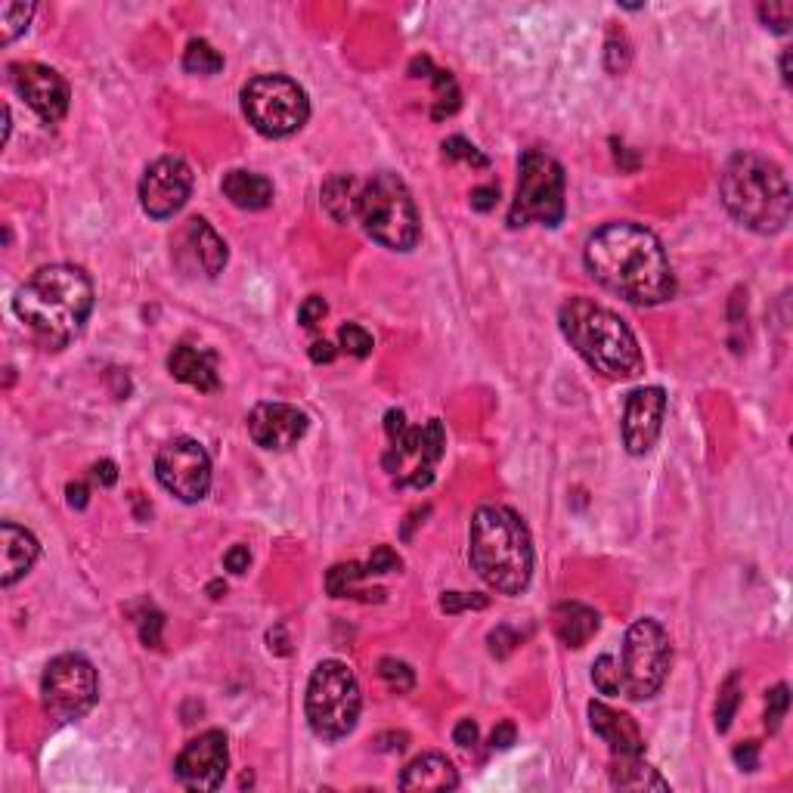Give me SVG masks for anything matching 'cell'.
Returning <instances> with one entry per match:
<instances>
[{
  "mask_svg": "<svg viewBox=\"0 0 793 793\" xmlns=\"http://www.w3.org/2000/svg\"><path fill=\"white\" fill-rule=\"evenodd\" d=\"M93 481L103 484V487H112V484L118 481V468H115V462H112V459H103V462L93 465Z\"/></svg>",
  "mask_w": 793,
  "mask_h": 793,
  "instance_id": "obj_51",
  "label": "cell"
},
{
  "mask_svg": "<svg viewBox=\"0 0 793 793\" xmlns=\"http://www.w3.org/2000/svg\"><path fill=\"white\" fill-rule=\"evenodd\" d=\"M168 369L177 382L196 388V391H205V394H214L220 388V378H217V369H214V357L208 351H199L193 344H177L171 357H168Z\"/></svg>",
  "mask_w": 793,
  "mask_h": 793,
  "instance_id": "obj_20",
  "label": "cell"
},
{
  "mask_svg": "<svg viewBox=\"0 0 793 793\" xmlns=\"http://www.w3.org/2000/svg\"><path fill=\"white\" fill-rule=\"evenodd\" d=\"M220 189H224V196L242 211H264L273 202V183L264 174H255V171L236 168V171L224 174Z\"/></svg>",
  "mask_w": 793,
  "mask_h": 793,
  "instance_id": "obj_23",
  "label": "cell"
},
{
  "mask_svg": "<svg viewBox=\"0 0 793 793\" xmlns=\"http://www.w3.org/2000/svg\"><path fill=\"white\" fill-rule=\"evenodd\" d=\"M440 608L447 614H459V611H468V608H487V595H478V592H443L440 598Z\"/></svg>",
  "mask_w": 793,
  "mask_h": 793,
  "instance_id": "obj_38",
  "label": "cell"
},
{
  "mask_svg": "<svg viewBox=\"0 0 793 793\" xmlns=\"http://www.w3.org/2000/svg\"><path fill=\"white\" fill-rule=\"evenodd\" d=\"M428 78H431V81H434V87H437V106H434V118L440 121V118L453 115V112L459 109V100H462V93H459V87H456L453 75H450V72H440V69H434Z\"/></svg>",
  "mask_w": 793,
  "mask_h": 793,
  "instance_id": "obj_31",
  "label": "cell"
},
{
  "mask_svg": "<svg viewBox=\"0 0 793 793\" xmlns=\"http://www.w3.org/2000/svg\"><path fill=\"white\" fill-rule=\"evenodd\" d=\"M626 66H629V41L623 38V31H620V35H617V31H611V38H608V69L614 75H620Z\"/></svg>",
  "mask_w": 793,
  "mask_h": 793,
  "instance_id": "obj_41",
  "label": "cell"
},
{
  "mask_svg": "<svg viewBox=\"0 0 793 793\" xmlns=\"http://www.w3.org/2000/svg\"><path fill=\"white\" fill-rule=\"evenodd\" d=\"M385 431H388L391 443H397V440L409 431V425H406V412H403V409H391V412H388V416H385Z\"/></svg>",
  "mask_w": 793,
  "mask_h": 793,
  "instance_id": "obj_48",
  "label": "cell"
},
{
  "mask_svg": "<svg viewBox=\"0 0 793 793\" xmlns=\"http://www.w3.org/2000/svg\"><path fill=\"white\" fill-rule=\"evenodd\" d=\"M66 496H69V505L72 509H84V505L90 502V490L84 484H69L66 487Z\"/></svg>",
  "mask_w": 793,
  "mask_h": 793,
  "instance_id": "obj_53",
  "label": "cell"
},
{
  "mask_svg": "<svg viewBox=\"0 0 793 793\" xmlns=\"http://www.w3.org/2000/svg\"><path fill=\"white\" fill-rule=\"evenodd\" d=\"M490 744H493V750H509L515 744V725L512 722L496 725L493 735H490Z\"/></svg>",
  "mask_w": 793,
  "mask_h": 793,
  "instance_id": "obj_49",
  "label": "cell"
},
{
  "mask_svg": "<svg viewBox=\"0 0 793 793\" xmlns=\"http://www.w3.org/2000/svg\"><path fill=\"white\" fill-rule=\"evenodd\" d=\"M357 217L366 236L391 251H409L419 245L422 217L416 199H412L409 186L391 171H378L363 183Z\"/></svg>",
  "mask_w": 793,
  "mask_h": 793,
  "instance_id": "obj_6",
  "label": "cell"
},
{
  "mask_svg": "<svg viewBox=\"0 0 793 793\" xmlns=\"http://www.w3.org/2000/svg\"><path fill=\"white\" fill-rule=\"evenodd\" d=\"M38 555H41V546H38L35 533L13 521L0 524V583L7 589L35 567Z\"/></svg>",
  "mask_w": 793,
  "mask_h": 793,
  "instance_id": "obj_19",
  "label": "cell"
},
{
  "mask_svg": "<svg viewBox=\"0 0 793 793\" xmlns=\"http://www.w3.org/2000/svg\"><path fill=\"white\" fill-rule=\"evenodd\" d=\"M310 360L313 363H332L335 360V347L329 341H313L310 347Z\"/></svg>",
  "mask_w": 793,
  "mask_h": 793,
  "instance_id": "obj_52",
  "label": "cell"
},
{
  "mask_svg": "<svg viewBox=\"0 0 793 793\" xmlns=\"http://www.w3.org/2000/svg\"><path fill=\"white\" fill-rule=\"evenodd\" d=\"M787 707H790V694H787V685H775L769 694H766V728L775 735L784 716H787Z\"/></svg>",
  "mask_w": 793,
  "mask_h": 793,
  "instance_id": "obj_37",
  "label": "cell"
},
{
  "mask_svg": "<svg viewBox=\"0 0 793 793\" xmlns=\"http://www.w3.org/2000/svg\"><path fill=\"white\" fill-rule=\"evenodd\" d=\"M193 196V171L180 155H165L152 162L140 180V205L149 217L168 220Z\"/></svg>",
  "mask_w": 793,
  "mask_h": 793,
  "instance_id": "obj_13",
  "label": "cell"
},
{
  "mask_svg": "<svg viewBox=\"0 0 793 793\" xmlns=\"http://www.w3.org/2000/svg\"><path fill=\"white\" fill-rule=\"evenodd\" d=\"M360 193H363V183L354 174H332L320 189L323 208L329 211L335 224H351V220L357 217Z\"/></svg>",
  "mask_w": 793,
  "mask_h": 793,
  "instance_id": "obj_24",
  "label": "cell"
},
{
  "mask_svg": "<svg viewBox=\"0 0 793 793\" xmlns=\"http://www.w3.org/2000/svg\"><path fill=\"white\" fill-rule=\"evenodd\" d=\"M453 741H456L462 750L474 747V744H478V725H474L471 719H462V722L453 728Z\"/></svg>",
  "mask_w": 793,
  "mask_h": 793,
  "instance_id": "obj_47",
  "label": "cell"
},
{
  "mask_svg": "<svg viewBox=\"0 0 793 793\" xmlns=\"http://www.w3.org/2000/svg\"><path fill=\"white\" fill-rule=\"evenodd\" d=\"M100 697V676L84 654H59L47 663L41 679L44 710L56 719H84Z\"/></svg>",
  "mask_w": 793,
  "mask_h": 793,
  "instance_id": "obj_11",
  "label": "cell"
},
{
  "mask_svg": "<svg viewBox=\"0 0 793 793\" xmlns=\"http://www.w3.org/2000/svg\"><path fill=\"white\" fill-rule=\"evenodd\" d=\"M558 323L564 338L598 375L626 382V378H639L645 372L639 338L614 310L589 298H570L558 313Z\"/></svg>",
  "mask_w": 793,
  "mask_h": 793,
  "instance_id": "obj_5",
  "label": "cell"
},
{
  "mask_svg": "<svg viewBox=\"0 0 793 793\" xmlns=\"http://www.w3.org/2000/svg\"><path fill=\"white\" fill-rule=\"evenodd\" d=\"M499 199V186H478L471 193V208L474 211H490Z\"/></svg>",
  "mask_w": 793,
  "mask_h": 793,
  "instance_id": "obj_46",
  "label": "cell"
},
{
  "mask_svg": "<svg viewBox=\"0 0 793 793\" xmlns=\"http://www.w3.org/2000/svg\"><path fill=\"white\" fill-rule=\"evenodd\" d=\"M10 81L19 97L38 112L47 124H56L69 112V84L56 69L41 66V62H16L10 66Z\"/></svg>",
  "mask_w": 793,
  "mask_h": 793,
  "instance_id": "obj_15",
  "label": "cell"
},
{
  "mask_svg": "<svg viewBox=\"0 0 793 793\" xmlns=\"http://www.w3.org/2000/svg\"><path fill=\"white\" fill-rule=\"evenodd\" d=\"M583 261L592 279L611 295L654 307L676 295V273L660 239L632 220H614L586 239Z\"/></svg>",
  "mask_w": 793,
  "mask_h": 793,
  "instance_id": "obj_1",
  "label": "cell"
},
{
  "mask_svg": "<svg viewBox=\"0 0 793 793\" xmlns=\"http://www.w3.org/2000/svg\"><path fill=\"white\" fill-rule=\"evenodd\" d=\"M307 412L292 403H258L248 412V434L264 450H289L307 434Z\"/></svg>",
  "mask_w": 793,
  "mask_h": 793,
  "instance_id": "obj_17",
  "label": "cell"
},
{
  "mask_svg": "<svg viewBox=\"0 0 793 793\" xmlns=\"http://www.w3.org/2000/svg\"><path fill=\"white\" fill-rule=\"evenodd\" d=\"M248 564H251V552H248V546H233V549L224 555V567L230 570V574H245Z\"/></svg>",
  "mask_w": 793,
  "mask_h": 793,
  "instance_id": "obj_45",
  "label": "cell"
},
{
  "mask_svg": "<svg viewBox=\"0 0 793 793\" xmlns=\"http://www.w3.org/2000/svg\"><path fill=\"white\" fill-rule=\"evenodd\" d=\"M663 416H666V391L651 385V388H639L626 397V409H623V447L629 450V456H645L651 453V447L660 437L663 428Z\"/></svg>",
  "mask_w": 793,
  "mask_h": 793,
  "instance_id": "obj_16",
  "label": "cell"
},
{
  "mask_svg": "<svg viewBox=\"0 0 793 793\" xmlns=\"http://www.w3.org/2000/svg\"><path fill=\"white\" fill-rule=\"evenodd\" d=\"M456 787H459V772L440 753L416 756L400 775V790H456Z\"/></svg>",
  "mask_w": 793,
  "mask_h": 793,
  "instance_id": "obj_21",
  "label": "cell"
},
{
  "mask_svg": "<svg viewBox=\"0 0 793 793\" xmlns=\"http://www.w3.org/2000/svg\"><path fill=\"white\" fill-rule=\"evenodd\" d=\"M611 784L620 790H666V784L657 769L642 763V756H614Z\"/></svg>",
  "mask_w": 793,
  "mask_h": 793,
  "instance_id": "obj_26",
  "label": "cell"
},
{
  "mask_svg": "<svg viewBox=\"0 0 793 793\" xmlns=\"http://www.w3.org/2000/svg\"><path fill=\"white\" fill-rule=\"evenodd\" d=\"M589 725L601 741H608L614 756H642L645 753V738H642L639 725L632 716L617 713L601 701H592L589 704Z\"/></svg>",
  "mask_w": 793,
  "mask_h": 793,
  "instance_id": "obj_18",
  "label": "cell"
},
{
  "mask_svg": "<svg viewBox=\"0 0 793 793\" xmlns=\"http://www.w3.org/2000/svg\"><path fill=\"white\" fill-rule=\"evenodd\" d=\"M564 186H567L564 168L555 155L543 149H524L518 162V189L509 211V227L512 230L527 224L558 227L567 211Z\"/></svg>",
  "mask_w": 793,
  "mask_h": 793,
  "instance_id": "obj_8",
  "label": "cell"
},
{
  "mask_svg": "<svg viewBox=\"0 0 793 793\" xmlns=\"http://www.w3.org/2000/svg\"><path fill=\"white\" fill-rule=\"evenodd\" d=\"M304 710L310 732L320 741H341L351 735L363 710V691L351 666L341 660L316 663L307 682Z\"/></svg>",
  "mask_w": 793,
  "mask_h": 793,
  "instance_id": "obj_7",
  "label": "cell"
},
{
  "mask_svg": "<svg viewBox=\"0 0 793 793\" xmlns=\"http://www.w3.org/2000/svg\"><path fill=\"white\" fill-rule=\"evenodd\" d=\"M598 626H601L598 611H592L589 605H580V601H561V605L552 611V629L567 648L589 645V639L598 632Z\"/></svg>",
  "mask_w": 793,
  "mask_h": 793,
  "instance_id": "obj_22",
  "label": "cell"
},
{
  "mask_svg": "<svg viewBox=\"0 0 793 793\" xmlns=\"http://www.w3.org/2000/svg\"><path fill=\"white\" fill-rule=\"evenodd\" d=\"M230 769V747H227V735L211 728V732H202L199 738L189 741L177 763H174V775L186 790H217L227 778Z\"/></svg>",
  "mask_w": 793,
  "mask_h": 793,
  "instance_id": "obj_14",
  "label": "cell"
},
{
  "mask_svg": "<svg viewBox=\"0 0 793 793\" xmlns=\"http://www.w3.org/2000/svg\"><path fill=\"white\" fill-rule=\"evenodd\" d=\"M162 626H165L162 614L143 617V623H140V639H143L146 648H158V645H162Z\"/></svg>",
  "mask_w": 793,
  "mask_h": 793,
  "instance_id": "obj_43",
  "label": "cell"
},
{
  "mask_svg": "<svg viewBox=\"0 0 793 793\" xmlns=\"http://www.w3.org/2000/svg\"><path fill=\"white\" fill-rule=\"evenodd\" d=\"M515 648V642H512V632L505 629V626H499L496 632H490V651L496 654V657H505Z\"/></svg>",
  "mask_w": 793,
  "mask_h": 793,
  "instance_id": "obj_50",
  "label": "cell"
},
{
  "mask_svg": "<svg viewBox=\"0 0 793 793\" xmlns=\"http://www.w3.org/2000/svg\"><path fill=\"white\" fill-rule=\"evenodd\" d=\"M378 676L385 679V685L394 694H406V691H412V685H416V673H412V666L397 660V657H385L382 663H378Z\"/></svg>",
  "mask_w": 793,
  "mask_h": 793,
  "instance_id": "obj_32",
  "label": "cell"
},
{
  "mask_svg": "<svg viewBox=\"0 0 793 793\" xmlns=\"http://www.w3.org/2000/svg\"><path fill=\"white\" fill-rule=\"evenodd\" d=\"M741 697H744V688H741V673H732L722 688H719V697H716V728L719 732H728L732 728V719L741 707Z\"/></svg>",
  "mask_w": 793,
  "mask_h": 793,
  "instance_id": "obj_30",
  "label": "cell"
},
{
  "mask_svg": "<svg viewBox=\"0 0 793 793\" xmlns=\"http://www.w3.org/2000/svg\"><path fill=\"white\" fill-rule=\"evenodd\" d=\"M468 558L490 589L521 595L533 577V539L521 515L505 505H481L468 530Z\"/></svg>",
  "mask_w": 793,
  "mask_h": 793,
  "instance_id": "obj_3",
  "label": "cell"
},
{
  "mask_svg": "<svg viewBox=\"0 0 793 793\" xmlns=\"http://www.w3.org/2000/svg\"><path fill=\"white\" fill-rule=\"evenodd\" d=\"M13 310L41 344H72L93 310V282L75 264H50L31 273L13 298Z\"/></svg>",
  "mask_w": 793,
  "mask_h": 793,
  "instance_id": "obj_2",
  "label": "cell"
},
{
  "mask_svg": "<svg viewBox=\"0 0 793 793\" xmlns=\"http://www.w3.org/2000/svg\"><path fill=\"white\" fill-rule=\"evenodd\" d=\"M781 78H784V84H790V50L781 53Z\"/></svg>",
  "mask_w": 793,
  "mask_h": 793,
  "instance_id": "obj_54",
  "label": "cell"
},
{
  "mask_svg": "<svg viewBox=\"0 0 793 793\" xmlns=\"http://www.w3.org/2000/svg\"><path fill=\"white\" fill-rule=\"evenodd\" d=\"M735 763H738V769H744V772H753L756 766H759V744L756 741H744V744H738L735 747Z\"/></svg>",
  "mask_w": 793,
  "mask_h": 793,
  "instance_id": "obj_44",
  "label": "cell"
},
{
  "mask_svg": "<svg viewBox=\"0 0 793 793\" xmlns=\"http://www.w3.org/2000/svg\"><path fill=\"white\" fill-rule=\"evenodd\" d=\"M183 69L193 75H217L224 69V56H220V50H214V44H208L205 38H196L186 44Z\"/></svg>",
  "mask_w": 793,
  "mask_h": 793,
  "instance_id": "obj_28",
  "label": "cell"
},
{
  "mask_svg": "<svg viewBox=\"0 0 793 793\" xmlns=\"http://www.w3.org/2000/svg\"><path fill=\"white\" fill-rule=\"evenodd\" d=\"M759 19L778 35H787L793 22V4H759Z\"/></svg>",
  "mask_w": 793,
  "mask_h": 793,
  "instance_id": "obj_39",
  "label": "cell"
},
{
  "mask_svg": "<svg viewBox=\"0 0 793 793\" xmlns=\"http://www.w3.org/2000/svg\"><path fill=\"white\" fill-rule=\"evenodd\" d=\"M592 682L601 694L620 697V670H617V657L614 654H601L592 663Z\"/></svg>",
  "mask_w": 793,
  "mask_h": 793,
  "instance_id": "obj_33",
  "label": "cell"
},
{
  "mask_svg": "<svg viewBox=\"0 0 793 793\" xmlns=\"http://www.w3.org/2000/svg\"><path fill=\"white\" fill-rule=\"evenodd\" d=\"M403 567V561H400V555L391 549V546H378V549H372V555H369V561H366V570L369 574H394V570H400Z\"/></svg>",
  "mask_w": 793,
  "mask_h": 793,
  "instance_id": "obj_40",
  "label": "cell"
},
{
  "mask_svg": "<svg viewBox=\"0 0 793 793\" xmlns=\"http://www.w3.org/2000/svg\"><path fill=\"white\" fill-rule=\"evenodd\" d=\"M242 112L258 134L282 140L307 124L310 100L289 75H258L242 87Z\"/></svg>",
  "mask_w": 793,
  "mask_h": 793,
  "instance_id": "obj_10",
  "label": "cell"
},
{
  "mask_svg": "<svg viewBox=\"0 0 793 793\" xmlns=\"http://www.w3.org/2000/svg\"><path fill=\"white\" fill-rule=\"evenodd\" d=\"M673 666V645L666 629L654 617H642L626 629L620 670V694L629 701H651L663 688Z\"/></svg>",
  "mask_w": 793,
  "mask_h": 793,
  "instance_id": "obj_9",
  "label": "cell"
},
{
  "mask_svg": "<svg viewBox=\"0 0 793 793\" xmlns=\"http://www.w3.org/2000/svg\"><path fill=\"white\" fill-rule=\"evenodd\" d=\"M329 313V304L323 301V298H316V295H310L304 304H301V310H298V320H301V326L304 329H316L323 323V316Z\"/></svg>",
  "mask_w": 793,
  "mask_h": 793,
  "instance_id": "obj_42",
  "label": "cell"
},
{
  "mask_svg": "<svg viewBox=\"0 0 793 793\" xmlns=\"http://www.w3.org/2000/svg\"><path fill=\"white\" fill-rule=\"evenodd\" d=\"M443 447H447V431H443L440 419H431L428 425H422V465H434L440 456H443Z\"/></svg>",
  "mask_w": 793,
  "mask_h": 793,
  "instance_id": "obj_35",
  "label": "cell"
},
{
  "mask_svg": "<svg viewBox=\"0 0 793 793\" xmlns=\"http://www.w3.org/2000/svg\"><path fill=\"white\" fill-rule=\"evenodd\" d=\"M363 577H369V570H366V564H357V561H351V564H335L329 574H326V589H329V595L332 598H366V601H382V589L378 592H360L357 589V583L363 580Z\"/></svg>",
  "mask_w": 793,
  "mask_h": 793,
  "instance_id": "obj_27",
  "label": "cell"
},
{
  "mask_svg": "<svg viewBox=\"0 0 793 793\" xmlns=\"http://www.w3.org/2000/svg\"><path fill=\"white\" fill-rule=\"evenodd\" d=\"M338 344H341V351H347L351 357H369L372 354V347H375V341H372V335L363 329V326H357V323H344L341 329H338Z\"/></svg>",
  "mask_w": 793,
  "mask_h": 793,
  "instance_id": "obj_34",
  "label": "cell"
},
{
  "mask_svg": "<svg viewBox=\"0 0 793 793\" xmlns=\"http://www.w3.org/2000/svg\"><path fill=\"white\" fill-rule=\"evenodd\" d=\"M35 4H25V0H4L0 4V41L13 44L22 31H28V22L35 16Z\"/></svg>",
  "mask_w": 793,
  "mask_h": 793,
  "instance_id": "obj_29",
  "label": "cell"
},
{
  "mask_svg": "<svg viewBox=\"0 0 793 793\" xmlns=\"http://www.w3.org/2000/svg\"><path fill=\"white\" fill-rule=\"evenodd\" d=\"M443 155L450 158V162H471L474 168H487L490 165V158L478 152V146H471L465 137H450L447 143H443Z\"/></svg>",
  "mask_w": 793,
  "mask_h": 793,
  "instance_id": "obj_36",
  "label": "cell"
},
{
  "mask_svg": "<svg viewBox=\"0 0 793 793\" xmlns=\"http://www.w3.org/2000/svg\"><path fill=\"white\" fill-rule=\"evenodd\" d=\"M155 478L180 502H202L211 490V456L199 440L174 437L155 456Z\"/></svg>",
  "mask_w": 793,
  "mask_h": 793,
  "instance_id": "obj_12",
  "label": "cell"
},
{
  "mask_svg": "<svg viewBox=\"0 0 793 793\" xmlns=\"http://www.w3.org/2000/svg\"><path fill=\"white\" fill-rule=\"evenodd\" d=\"M719 196L725 211L741 227L775 236L790 220V183L778 162L759 152H735L719 177Z\"/></svg>",
  "mask_w": 793,
  "mask_h": 793,
  "instance_id": "obj_4",
  "label": "cell"
},
{
  "mask_svg": "<svg viewBox=\"0 0 793 793\" xmlns=\"http://www.w3.org/2000/svg\"><path fill=\"white\" fill-rule=\"evenodd\" d=\"M186 233H189V242H193V248H196V258H199L202 270L211 279L224 273L230 251H227V242L214 233V227L208 224V220L205 217H193V220H189Z\"/></svg>",
  "mask_w": 793,
  "mask_h": 793,
  "instance_id": "obj_25",
  "label": "cell"
}]
</instances>
